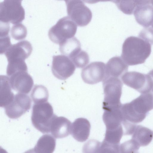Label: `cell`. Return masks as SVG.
I'll return each mask as SVG.
<instances>
[{
	"instance_id": "obj_3",
	"label": "cell",
	"mask_w": 153,
	"mask_h": 153,
	"mask_svg": "<svg viewBox=\"0 0 153 153\" xmlns=\"http://www.w3.org/2000/svg\"><path fill=\"white\" fill-rule=\"evenodd\" d=\"M56 116L53 113L52 106L48 102L34 104L31 117L32 123L42 133H50L51 124Z\"/></svg>"
},
{
	"instance_id": "obj_11",
	"label": "cell",
	"mask_w": 153,
	"mask_h": 153,
	"mask_svg": "<svg viewBox=\"0 0 153 153\" xmlns=\"http://www.w3.org/2000/svg\"><path fill=\"white\" fill-rule=\"evenodd\" d=\"M105 76V65L101 62H91L82 69L81 73L83 80L89 84L103 81Z\"/></svg>"
},
{
	"instance_id": "obj_7",
	"label": "cell",
	"mask_w": 153,
	"mask_h": 153,
	"mask_svg": "<svg viewBox=\"0 0 153 153\" xmlns=\"http://www.w3.org/2000/svg\"><path fill=\"white\" fill-rule=\"evenodd\" d=\"M68 17L78 26L88 25L92 18L91 10L80 0L65 1Z\"/></svg>"
},
{
	"instance_id": "obj_4",
	"label": "cell",
	"mask_w": 153,
	"mask_h": 153,
	"mask_svg": "<svg viewBox=\"0 0 153 153\" xmlns=\"http://www.w3.org/2000/svg\"><path fill=\"white\" fill-rule=\"evenodd\" d=\"M77 25L68 16L60 19L51 27L48 32L50 39L59 45L74 37L76 32Z\"/></svg>"
},
{
	"instance_id": "obj_10",
	"label": "cell",
	"mask_w": 153,
	"mask_h": 153,
	"mask_svg": "<svg viewBox=\"0 0 153 153\" xmlns=\"http://www.w3.org/2000/svg\"><path fill=\"white\" fill-rule=\"evenodd\" d=\"M31 101L26 94L19 93L15 95L12 102L5 108L6 115L12 119H17L29 110Z\"/></svg>"
},
{
	"instance_id": "obj_28",
	"label": "cell",
	"mask_w": 153,
	"mask_h": 153,
	"mask_svg": "<svg viewBox=\"0 0 153 153\" xmlns=\"http://www.w3.org/2000/svg\"><path fill=\"white\" fill-rule=\"evenodd\" d=\"M140 147L131 139L120 145V153H138Z\"/></svg>"
},
{
	"instance_id": "obj_29",
	"label": "cell",
	"mask_w": 153,
	"mask_h": 153,
	"mask_svg": "<svg viewBox=\"0 0 153 153\" xmlns=\"http://www.w3.org/2000/svg\"><path fill=\"white\" fill-rule=\"evenodd\" d=\"M98 153H120V144H112L103 140L101 143Z\"/></svg>"
},
{
	"instance_id": "obj_34",
	"label": "cell",
	"mask_w": 153,
	"mask_h": 153,
	"mask_svg": "<svg viewBox=\"0 0 153 153\" xmlns=\"http://www.w3.org/2000/svg\"><path fill=\"white\" fill-rule=\"evenodd\" d=\"M24 153H36L34 152L33 149H30Z\"/></svg>"
},
{
	"instance_id": "obj_35",
	"label": "cell",
	"mask_w": 153,
	"mask_h": 153,
	"mask_svg": "<svg viewBox=\"0 0 153 153\" xmlns=\"http://www.w3.org/2000/svg\"><path fill=\"white\" fill-rule=\"evenodd\" d=\"M1 153H8L7 151L1 148Z\"/></svg>"
},
{
	"instance_id": "obj_31",
	"label": "cell",
	"mask_w": 153,
	"mask_h": 153,
	"mask_svg": "<svg viewBox=\"0 0 153 153\" xmlns=\"http://www.w3.org/2000/svg\"><path fill=\"white\" fill-rule=\"evenodd\" d=\"M139 37L152 45H153V29L151 27L145 28L139 33Z\"/></svg>"
},
{
	"instance_id": "obj_9",
	"label": "cell",
	"mask_w": 153,
	"mask_h": 153,
	"mask_svg": "<svg viewBox=\"0 0 153 153\" xmlns=\"http://www.w3.org/2000/svg\"><path fill=\"white\" fill-rule=\"evenodd\" d=\"M75 69L74 65L68 56L63 55L53 56L51 70L58 79H66L74 74Z\"/></svg>"
},
{
	"instance_id": "obj_25",
	"label": "cell",
	"mask_w": 153,
	"mask_h": 153,
	"mask_svg": "<svg viewBox=\"0 0 153 153\" xmlns=\"http://www.w3.org/2000/svg\"><path fill=\"white\" fill-rule=\"evenodd\" d=\"M70 59L75 67L79 68H84L88 64L89 61L88 53L81 50Z\"/></svg>"
},
{
	"instance_id": "obj_2",
	"label": "cell",
	"mask_w": 153,
	"mask_h": 153,
	"mask_svg": "<svg viewBox=\"0 0 153 153\" xmlns=\"http://www.w3.org/2000/svg\"><path fill=\"white\" fill-rule=\"evenodd\" d=\"M151 45L139 37L129 36L123 44L121 57L128 65L143 63L151 54Z\"/></svg>"
},
{
	"instance_id": "obj_26",
	"label": "cell",
	"mask_w": 153,
	"mask_h": 153,
	"mask_svg": "<svg viewBox=\"0 0 153 153\" xmlns=\"http://www.w3.org/2000/svg\"><path fill=\"white\" fill-rule=\"evenodd\" d=\"M27 29L25 26L21 23L14 25L12 27L10 33L12 38L17 40L25 39L27 36Z\"/></svg>"
},
{
	"instance_id": "obj_23",
	"label": "cell",
	"mask_w": 153,
	"mask_h": 153,
	"mask_svg": "<svg viewBox=\"0 0 153 153\" xmlns=\"http://www.w3.org/2000/svg\"><path fill=\"white\" fill-rule=\"evenodd\" d=\"M31 97L34 104L47 102L49 93L47 88L41 85H36L33 88Z\"/></svg>"
},
{
	"instance_id": "obj_24",
	"label": "cell",
	"mask_w": 153,
	"mask_h": 153,
	"mask_svg": "<svg viewBox=\"0 0 153 153\" xmlns=\"http://www.w3.org/2000/svg\"><path fill=\"white\" fill-rule=\"evenodd\" d=\"M118 8L124 13L131 15L134 13L137 0H115L112 1Z\"/></svg>"
},
{
	"instance_id": "obj_15",
	"label": "cell",
	"mask_w": 153,
	"mask_h": 153,
	"mask_svg": "<svg viewBox=\"0 0 153 153\" xmlns=\"http://www.w3.org/2000/svg\"><path fill=\"white\" fill-rule=\"evenodd\" d=\"M122 105L103 108L104 112L102 119L106 126V131L115 130L123 128L122 125L123 120Z\"/></svg>"
},
{
	"instance_id": "obj_18",
	"label": "cell",
	"mask_w": 153,
	"mask_h": 153,
	"mask_svg": "<svg viewBox=\"0 0 153 153\" xmlns=\"http://www.w3.org/2000/svg\"><path fill=\"white\" fill-rule=\"evenodd\" d=\"M128 69V65L121 57H113L105 65V78L110 77L119 78L127 72Z\"/></svg>"
},
{
	"instance_id": "obj_17",
	"label": "cell",
	"mask_w": 153,
	"mask_h": 153,
	"mask_svg": "<svg viewBox=\"0 0 153 153\" xmlns=\"http://www.w3.org/2000/svg\"><path fill=\"white\" fill-rule=\"evenodd\" d=\"M72 124L63 117H55L52 122L50 133L56 138L65 137L71 134Z\"/></svg>"
},
{
	"instance_id": "obj_33",
	"label": "cell",
	"mask_w": 153,
	"mask_h": 153,
	"mask_svg": "<svg viewBox=\"0 0 153 153\" xmlns=\"http://www.w3.org/2000/svg\"><path fill=\"white\" fill-rule=\"evenodd\" d=\"M149 75L150 76L151 78L152 82H153V69L150 71L149 73L147 74ZM152 91L153 93V88Z\"/></svg>"
},
{
	"instance_id": "obj_14",
	"label": "cell",
	"mask_w": 153,
	"mask_h": 153,
	"mask_svg": "<svg viewBox=\"0 0 153 153\" xmlns=\"http://www.w3.org/2000/svg\"><path fill=\"white\" fill-rule=\"evenodd\" d=\"M137 22L145 28L152 25L153 22V5L151 1L137 0L134 13Z\"/></svg>"
},
{
	"instance_id": "obj_21",
	"label": "cell",
	"mask_w": 153,
	"mask_h": 153,
	"mask_svg": "<svg viewBox=\"0 0 153 153\" xmlns=\"http://www.w3.org/2000/svg\"><path fill=\"white\" fill-rule=\"evenodd\" d=\"M56 145L54 137L50 134L42 135L33 148L36 153H53Z\"/></svg>"
},
{
	"instance_id": "obj_37",
	"label": "cell",
	"mask_w": 153,
	"mask_h": 153,
	"mask_svg": "<svg viewBox=\"0 0 153 153\" xmlns=\"http://www.w3.org/2000/svg\"><path fill=\"white\" fill-rule=\"evenodd\" d=\"M152 28L153 29V22L152 23Z\"/></svg>"
},
{
	"instance_id": "obj_6",
	"label": "cell",
	"mask_w": 153,
	"mask_h": 153,
	"mask_svg": "<svg viewBox=\"0 0 153 153\" xmlns=\"http://www.w3.org/2000/svg\"><path fill=\"white\" fill-rule=\"evenodd\" d=\"M102 82L104 95L102 108L121 105L123 83L120 79L110 77L105 78Z\"/></svg>"
},
{
	"instance_id": "obj_8",
	"label": "cell",
	"mask_w": 153,
	"mask_h": 153,
	"mask_svg": "<svg viewBox=\"0 0 153 153\" xmlns=\"http://www.w3.org/2000/svg\"><path fill=\"white\" fill-rule=\"evenodd\" d=\"M123 83L141 94L151 92L153 82L148 74H145L135 71L127 72L122 76Z\"/></svg>"
},
{
	"instance_id": "obj_36",
	"label": "cell",
	"mask_w": 153,
	"mask_h": 153,
	"mask_svg": "<svg viewBox=\"0 0 153 153\" xmlns=\"http://www.w3.org/2000/svg\"><path fill=\"white\" fill-rule=\"evenodd\" d=\"M151 2L152 4L153 5V0H151Z\"/></svg>"
},
{
	"instance_id": "obj_1",
	"label": "cell",
	"mask_w": 153,
	"mask_h": 153,
	"mask_svg": "<svg viewBox=\"0 0 153 153\" xmlns=\"http://www.w3.org/2000/svg\"><path fill=\"white\" fill-rule=\"evenodd\" d=\"M123 122L135 124L142 122L153 109V94H142L130 102L122 104Z\"/></svg>"
},
{
	"instance_id": "obj_22",
	"label": "cell",
	"mask_w": 153,
	"mask_h": 153,
	"mask_svg": "<svg viewBox=\"0 0 153 153\" xmlns=\"http://www.w3.org/2000/svg\"><path fill=\"white\" fill-rule=\"evenodd\" d=\"M81 48L79 40L74 37L66 40L59 45V46L61 53L70 58L80 51Z\"/></svg>"
},
{
	"instance_id": "obj_32",
	"label": "cell",
	"mask_w": 153,
	"mask_h": 153,
	"mask_svg": "<svg viewBox=\"0 0 153 153\" xmlns=\"http://www.w3.org/2000/svg\"><path fill=\"white\" fill-rule=\"evenodd\" d=\"M0 54L4 53L12 45L8 35L0 36Z\"/></svg>"
},
{
	"instance_id": "obj_30",
	"label": "cell",
	"mask_w": 153,
	"mask_h": 153,
	"mask_svg": "<svg viewBox=\"0 0 153 153\" xmlns=\"http://www.w3.org/2000/svg\"><path fill=\"white\" fill-rule=\"evenodd\" d=\"M101 142L96 140L91 139L84 145L83 153H98Z\"/></svg>"
},
{
	"instance_id": "obj_20",
	"label": "cell",
	"mask_w": 153,
	"mask_h": 153,
	"mask_svg": "<svg viewBox=\"0 0 153 153\" xmlns=\"http://www.w3.org/2000/svg\"><path fill=\"white\" fill-rule=\"evenodd\" d=\"M0 106L5 108L13 99L15 95L11 91L9 77L0 76Z\"/></svg>"
},
{
	"instance_id": "obj_12",
	"label": "cell",
	"mask_w": 153,
	"mask_h": 153,
	"mask_svg": "<svg viewBox=\"0 0 153 153\" xmlns=\"http://www.w3.org/2000/svg\"><path fill=\"white\" fill-rule=\"evenodd\" d=\"M33 50L30 43L23 40L12 45L4 53L8 62L25 61L31 54Z\"/></svg>"
},
{
	"instance_id": "obj_16",
	"label": "cell",
	"mask_w": 153,
	"mask_h": 153,
	"mask_svg": "<svg viewBox=\"0 0 153 153\" xmlns=\"http://www.w3.org/2000/svg\"><path fill=\"white\" fill-rule=\"evenodd\" d=\"M91 127L90 123L86 118H77L72 124L71 134L77 141L84 142L89 137Z\"/></svg>"
},
{
	"instance_id": "obj_19",
	"label": "cell",
	"mask_w": 153,
	"mask_h": 153,
	"mask_svg": "<svg viewBox=\"0 0 153 153\" xmlns=\"http://www.w3.org/2000/svg\"><path fill=\"white\" fill-rule=\"evenodd\" d=\"M132 134L131 139L140 147L148 145L153 138V131L140 125H135Z\"/></svg>"
},
{
	"instance_id": "obj_5",
	"label": "cell",
	"mask_w": 153,
	"mask_h": 153,
	"mask_svg": "<svg viewBox=\"0 0 153 153\" xmlns=\"http://www.w3.org/2000/svg\"><path fill=\"white\" fill-rule=\"evenodd\" d=\"M21 0H4L0 3L1 22L20 23L25 19V11Z\"/></svg>"
},
{
	"instance_id": "obj_13",
	"label": "cell",
	"mask_w": 153,
	"mask_h": 153,
	"mask_svg": "<svg viewBox=\"0 0 153 153\" xmlns=\"http://www.w3.org/2000/svg\"><path fill=\"white\" fill-rule=\"evenodd\" d=\"M9 78L11 88L19 93H29L33 85V80L27 71H17Z\"/></svg>"
},
{
	"instance_id": "obj_27",
	"label": "cell",
	"mask_w": 153,
	"mask_h": 153,
	"mask_svg": "<svg viewBox=\"0 0 153 153\" xmlns=\"http://www.w3.org/2000/svg\"><path fill=\"white\" fill-rule=\"evenodd\" d=\"M20 71H27V68L25 61L8 62L6 73L8 76H10L14 73Z\"/></svg>"
}]
</instances>
